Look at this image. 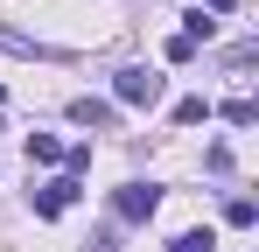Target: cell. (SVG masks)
Segmentation results:
<instances>
[{
	"mask_svg": "<svg viewBox=\"0 0 259 252\" xmlns=\"http://www.w3.org/2000/svg\"><path fill=\"white\" fill-rule=\"evenodd\" d=\"M112 91H119V105H140V112H147V105H161V91H168V84H161V70L133 63V70H119V77H112Z\"/></svg>",
	"mask_w": 259,
	"mask_h": 252,
	"instance_id": "obj_1",
	"label": "cell"
},
{
	"mask_svg": "<svg viewBox=\"0 0 259 252\" xmlns=\"http://www.w3.org/2000/svg\"><path fill=\"white\" fill-rule=\"evenodd\" d=\"M112 210H119L126 224H147V217L161 210V189H154V182H126V189L112 196Z\"/></svg>",
	"mask_w": 259,
	"mask_h": 252,
	"instance_id": "obj_2",
	"label": "cell"
},
{
	"mask_svg": "<svg viewBox=\"0 0 259 252\" xmlns=\"http://www.w3.org/2000/svg\"><path fill=\"white\" fill-rule=\"evenodd\" d=\"M77 189H84L77 175H56V182H42V189H35V217H63V210L77 203Z\"/></svg>",
	"mask_w": 259,
	"mask_h": 252,
	"instance_id": "obj_3",
	"label": "cell"
},
{
	"mask_svg": "<svg viewBox=\"0 0 259 252\" xmlns=\"http://www.w3.org/2000/svg\"><path fill=\"white\" fill-rule=\"evenodd\" d=\"M70 119H77V126H112L119 112H112L105 98H70Z\"/></svg>",
	"mask_w": 259,
	"mask_h": 252,
	"instance_id": "obj_4",
	"label": "cell"
},
{
	"mask_svg": "<svg viewBox=\"0 0 259 252\" xmlns=\"http://www.w3.org/2000/svg\"><path fill=\"white\" fill-rule=\"evenodd\" d=\"M210 35H217V14L189 7V14H182V42H210Z\"/></svg>",
	"mask_w": 259,
	"mask_h": 252,
	"instance_id": "obj_5",
	"label": "cell"
},
{
	"mask_svg": "<svg viewBox=\"0 0 259 252\" xmlns=\"http://www.w3.org/2000/svg\"><path fill=\"white\" fill-rule=\"evenodd\" d=\"M210 119V98H175V126H203Z\"/></svg>",
	"mask_w": 259,
	"mask_h": 252,
	"instance_id": "obj_6",
	"label": "cell"
},
{
	"mask_svg": "<svg viewBox=\"0 0 259 252\" xmlns=\"http://www.w3.org/2000/svg\"><path fill=\"white\" fill-rule=\"evenodd\" d=\"M252 217H259L252 196H231V203H224V224H238V231H252Z\"/></svg>",
	"mask_w": 259,
	"mask_h": 252,
	"instance_id": "obj_7",
	"label": "cell"
},
{
	"mask_svg": "<svg viewBox=\"0 0 259 252\" xmlns=\"http://www.w3.org/2000/svg\"><path fill=\"white\" fill-rule=\"evenodd\" d=\"M168 252H217V231H210V224H203V231H182Z\"/></svg>",
	"mask_w": 259,
	"mask_h": 252,
	"instance_id": "obj_8",
	"label": "cell"
},
{
	"mask_svg": "<svg viewBox=\"0 0 259 252\" xmlns=\"http://www.w3.org/2000/svg\"><path fill=\"white\" fill-rule=\"evenodd\" d=\"M28 161H63V140H49V133H28Z\"/></svg>",
	"mask_w": 259,
	"mask_h": 252,
	"instance_id": "obj_9",
	"label": "cell"
},
{
	"mask_svg": "<svg viewBox=\"0 0 259 252\" xmlns=\"http://www.w3.org/2000/svg\"><path fill=\"white\" fill-rule=\"evenodd\" d=\"M224 119H231V126H252L259 105H252V98H231V105H224Z\"/></svg>",
	"mask_w": 259,
	"mask_h": 252,
	"instance_id": "obj_10",
	"label": "cell"
},
{
	"mask_svg": "<svg viewBox=\"0 0 259 252\" xmlns=\"http://www.w3.org/2000/svg\"><path fill=\"white\" fill-rule=\"evenodd\" d=\"M231 7H238V0H210V14H231Z\"/></svg>",
	"mask_w": 259,
	"mask_h": 252,
	"instance_id": "obj_11",
	"label": "cell"
}]
</instances>
